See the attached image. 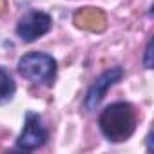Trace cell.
I'll list each match as a JSON object with an SVG mask.
<instances>
[{
    "mask_svg": "<svg viewBox=\"0 0 154 154\" xmlns=\"http://www.w3.org/2000/svg\"><path fill=\"white\" fill-rule=\"evenodd\" d=\"M98 125L109 141H125L136 129V111L127 102H116L105 107V111L100 114Z\"/></svg>",
    "mask_w": 154,
    "mask_h": 154,
    "instance_id": "cell-1",
    "label": "cell"
},
{
    "mask_svg": "<svg viewBox=\"0 0 154 154\" xmlns=\"http://www.w3.org/2000/svg\"><path fill=\"white\" fill-rule=\"evenodd\" d=\"M18 72L33 84L51 85L56 76V60L45 53H29L20 58Z\"/></svg>",
    "mask_w": 154,
    "mask_h": 154,
    "instance_id": "cell-2",
    "label": "cell"
},
{
    "mask_svg": "<svg viewBox=\"0 0 154 154\" xmlns=\"http://www.w3.org/2000/svg\"><path fill=\"white\" fill-rule=\"evenodd\" d=\"M53 26V20L44 11H27L17 26V35L24 42H35L36 38L44 36Z\"/></svg>",
    "mask_w": 154,
    "mask_h": 154,
    "instance_id": "cell-3",
    "label": "cell"
},
{
    "mask_svg": "<svg viewBox=\"0 0 154 154\" xmlns=\"http://www.w3.org/2000/svg\"><path fill=\"white\" fill-rule=\"evenodd\" d=\"M47 141V129L42 123V118L36 112L26 114V125L17 140V147L20 150H36Z\"/></svg>",
    "mask_w": 154,
    "mask_h": 154,
    "instance_id": "cell-4",
    "label": "cell"
},
{
    "mask_svg": "<svg viewBox=\"0 0 154 154\" xmlns=\"http://www.w3.org/2000/svg\"><path fill=\"white\" fill-rule=\"evenodd\" d=\"M123 78V69L122 67H111L105 72H102L96 82L89 87L87 96H85V107L89 111H96V107L100 105V102L103 100L107 89H111L116 82H120Z\"/></svg>",
    "mask_w": 154,
    "mask_h": 154,
    "instance_id": "cell-5",
    "label": "cell"
},
{
    "mask_svg": "<svg viewBox=\"0 0 154 154\" xmlns=\"http://www.w3.org/2000/svg\"><path fill=\"white\" fill-rule=\"evenodd\" d=\"M74 22L78 27H84L87 31H103L105 29V15L94 8H85V9L76 11Z\"/></svg>",
    "mask_w": 154,
    "mask_h": 154,
    "instance_id": "cell-6",
    "label": "cell"
},
{
    "mask_svg": "<svg viewBox=\"0 0 154 154\" xmlns=\"http://www.w3.org/2000/svg\"><path fill=\"white\" fill-rule=\"evenodd\" d=\"M15 91H17V85L11 72L4 67H0V103H6L8 100H11Z\"/></svg>",
    "mask_w": 154,
    "mask_h": 154,
    "instance_id": "cell-7",
    "label": "cell"
},
{
    "mask_svg": "<svg viewBox=\"0 0 154 154\" xmlns=\"http://www.w3.org/2000/svg\"><path fill=\"white\" fill-rule=\"evenodd\" d=\"M152 42H149L147 44V49H145V60H143V63H145V67L147 69H152Z\"/></svg>",
    "mask_w": 154,
    "mask_h": 154,
    "instance_id": "cell-8",
    "label": "cell"
},
{
    "mask_svg": "<svg viewBox=\"0 0 154 154\" xmlns=\"http://www.w3.org/2000/svg\"><path fill=\"white\" fill-rule=\"evenodd\" d=\"M4 9H6V0H0V15L4 13Z\"/></svg>",
    "mask_w": 154,
    "mask_h": 154,
    "instance_id": "cell-9",
    "label": "cell"
}]
</instances>
